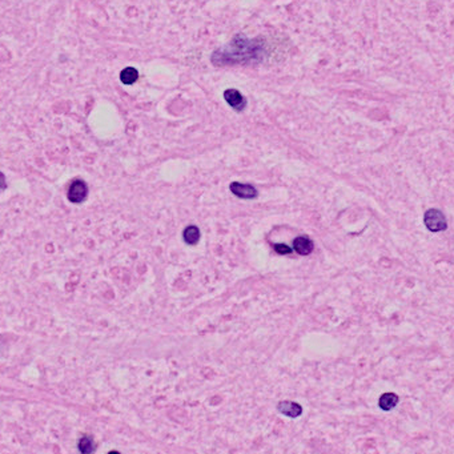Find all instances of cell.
<instances>
[{"instance_id": "6da1fadb", "label": "cell", "mask_w": 454, "mask_h": 454, "mask_svg": "<svg viewBox=\"0 0 454 454\" xmlns=\"http://www.w3.org/2000/svg\"><path fill=\"white\" fill-rule=\"evenodd\" d=\"M265 56L263 39H248L244 35L234 36L228 44L212 53L211 62L217 67L257 64Z\"/></svg>"}, {"instance_id": "7a4b0ae2", "label": "cell", "mask_w": 454, "mask_h": 454, "mask_svg": "<svg viewBox=\"0 0 454 454\" xmlns=\"http://www.w3.org/2000/svg\"><path fill=\"white\" fill-rule=\"evenodd\" d=\"M423 223L432 232H442L448 228L445 215L438 209H429L423 216Z\"/></svg>"}, {"instance_id": "3957f363", "label": "cell", "mask_w": 454, "mask_h": 454, "mask_svg": "<svg viewBox=\"0 0 454 454\" xmlns=\"http://www.w3.org/2000/svg\"><path fill=\"white\" fill-rule=\"evenodd\" d=\"M88 196V187L84 183L83 180H75L68 188V193L67 197L70 200L71 203L80 204L83 203L84 200Z\"/></svg>"}, {"instance_id": "277c9868", "label": "cell", "mask_w": 454, "mask_h": 454, "mask_svg": "<svg viewBox=\"0 0 454 454\" xmlns=\"http://www.w3.org/2000/svg\"><path fill=\"white\" fill-rule=\"evenodd\" d=\"M224 100L228 104L232 110L237 111V112H241L247 108V99L241 95L240 91L234 88H228L224 91Z\"/></svg>"}, {"instance_id": "5b68a950", "label": "cell", "mask_w": 454, "mask_h": 454, "mask_svg": "<svg viewBox=\"0 0 454 454\" xmlns=\"http://www.w3.org/2000/svg\"><path fill=\"white\" fill-rule=\"evenodd\" d=\"M230 192L237 196L240 198H245V200H252V198H256L259 192L251 184H243V183H238L234 181L230 184Z\"/></svg>"}, {"instance_id": "8992f818", "label": "cell", "mask_w": 454, "mask_h": 454, "mask_svg": "<svg viewBox=\"0 0 454 454\" xmlns=\"http://www.w3.org/2000/svg\"><path fill=\"white\" fill-rule=\"evenodd\" d=\"M314 248L313 241L306 236H299L293 240V249L301 256H308Z\"/></svg>"}, {"instance_id": "52a82bcc", "label": "cell", "mask_w": 454, "mask_h": 454, "mask_svg": "<svg viewBox=\"0 0 454 454\" xmlns=\"http://www.w3.org/2000/svg\"><path fill=\"white\" fill-rule=\"evenodd\" d=\"M278 412L284 416H288L291 418H296L303 415V406L299 405L297 402L292 401H281L277 405Z\"/></svg>"}, {"instance_id": "ba28073f", "label": "cell", "mask_w": 454, "mask_h": 454, "mask_svg": "<svg viewBox=\"0 0 454 454\" xmlns=\"http://www.w3.org/2000/svg\"><path fill=\"white\" fill-rule=\"evenodd\" d=\"M398 396L394 394V393H385L382 396L379 397L378 400V406L385 412H389V410L394 409L398 404Z\"/></svg>"}, {"instance_id": "9c48e42d", "label": "cell", "mask_w": 454, "mask_h": 454, "mask_svg": "<svg viewBox=\"0 0 454 454\" xmlns=\"http://www.w3.org/2000/svg\"><path fill=\"white\" fill-rule=\"evenodd\" d=\"M139 79V71L135 67H127L120 72V81L124 85H132Z\"/></svg>"}, {"instance_id": "30bf717a", "label": "cell", "mask_w": 454, "mask_h": 454, "mask_svg": "<svg viewBox=\"0 0 454 454\" xmlns=\"http://www.w3.org/2000/svg\"><path fill=\"white\" fill-rule=\"evenodd\" d=\"M183 238L188 245H194L200 240V229L196 225H188L184 232H183Z\"/></svg>"}, {"instance_id": "8fae6325", "label": "cell", "mask_w": 454, "mask_h": 454, "mask_svg": "<svg viewBox=\"0 0 454 454\" xmlns=\"http://www.w3.org/2000/svg\"><path fill=\"white\" fill-rule=\"evenodd\" d=\"M93 449H95V445H93L92 440L89 438V437L84 436L80 438L79 441V450L83 454H89L92 453Z\"/></svg>"}, {"instance_id": "7c38bea8", "label": "cell", "mask_w": 454, "mask_h": 454, "mask_svg": "<svg viewBox=\"0 0 454 454\" xmlns=\"http://www.w3.org/2000/svg\"><path fill=\"white\" fill-rule=\"evenodd\" d=\"M273 248L278 255H289V253H292V248L285 245V244H274Z\"/></svg>"}]
</instances>
